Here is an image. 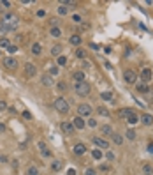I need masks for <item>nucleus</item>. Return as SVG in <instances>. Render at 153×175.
<instances>
[{"mask_svg":"<svg viewBox=\"0 0 153 175\" xmlns=\"http://www.w3.org/2000/svg\"><path fill=\"white\" fill-rule=\"evenodd\" d=\"M81 35H78V34H74V35H70V39H69V42L72 44V46H79L81 44Z\"/></svg>","mask_w":153,"mask_h":175,"instance_id":"obj_19","label":"nucleus"},{"mask_svg":"<svg viewBox=\"0 0 153 175\" xmlns=\"http://www.w3.org/2000/svg\"><path fill=\"white\" fill-rule=\"evenodd\" d=\"M72 78H74V81L76 83H81V81H85V71H76L74 74H72Z\"/></svg>","mask_w":153,"mask_h":175,"instance_id":"obj_17","label":"nucleus"},{"mask_svg":"<svg viewBox=\"0 0 153 175\" xmlns=\"http://www.w3.org/2000/svg\"><path fill=\"white\" fill-rule=\"evenodd\" d=\"M97 113H99V115H102V117H111L109 110H107V108H104V106H99V108H97Z\"/></svg>","mask_w":153,"mask_h":175,"instance_id":"obj_22","label":"nucleus"},{"mask_svg":"<svg viewBox=\"0 0 153 175\" xmlns=\"http://www.w3.org/2000/svg\"><path fill=\"white\" fill-rule=\"evenodd\" d=\"M4 67H5L7 71H16V69H18V60H16L14 57H5V58H4Z\"/></svg>","mask_w":153,"mask_h":175,"instance_id":"obj_4","label":"nucleus"},{"mask_svg":"<svg viewBox=\"0 0 153 175\" xmlns=\"http://www.w3.org/2000/svg\"><path fill=\"white\" fill-rule=\"evenodd\" d=\"M123 80H125V83H136L137 81V73L136 71H132V69H125V73H123Z\"/></svg>","mask_w":153,"mask_h":175,"instance_id":"obj_5","label":"nucleus"},{"mask_svg":"<svg viewBox=\"0 0 153 175\" xmlns=\"http://www.w3.org/2000/svg\"><path fill=\"white\" fill-rule=\"evenodd\" d=\"M100 97L104 101H113V92H100Z\"/></svg>","mask_w":153,"mask_h":175,"instance_id":"obj_28","label":"nucleus"},{"mask_svg":"<svg viewBox=\"0 0 153 175\" xmlns=\"http://www.w3.org/2000/svg\"><path fill=\"white\" fill-rule=\"evenodd\" d=\"M92 112H93V110H92V106H90V104H86V103L78 104V115H79V117H83V119H85V117H90V115H92Z\"/></svg>","mask_w":153,"mask_h":175,"instance_id":"obj_3","label":"nucleus"},{"mask_svg":"<svg viewBox=\"0 0 153 175\" xmlns=\"http://www.w3.org/2000/svg\"><path fill=\"white\" fill-rule=\"evenodd\" d=\"M76 57H78V58H85V57H86V51L81 50V48H78V50H76Z\"/></svg>","mask_w":153,"mask_h":175,"instance_id":"obj_35","label":"nucleus"},{"mask_svg":"<svg viewBox=\"0 0 153 175\" xmlns=\"http://www.w3.org/2000/svg\"><path fill=\"white\" fill-rule=\"evenodd\" d=\"M58 89H60V90H65V89H67V85H65V83H58Z\"/></svg>","mask_w":153,"mask_h":175,"instance_id":"obj_47","label":"nucleus"},{"mask_svg":"<svg viewBox=\"0 0 153 175\" xmlns=\"http://www.w3.org/2000/svg\"><path fill=\"white\" fill-rule=\"evenodd\" d=\"M58 14H60V16H65V14H69V7L62 4V5L58 7Z\"/></svg>","mask_w":153,"mask_h":175,"instance_id":"obj_27","label":"nucleus"},{"mask_svg":"<svg viewBox=\"0 0 153 175\" xmlns=\"http://www.w3.org/2000/svg\"><path fill=\"white\" fill-rule=\"evenodd\" d=\"M72 21L74 23H81L83 21V16L81 14H72Z\"/></svg>","mask_w":153,"mask_h":175,"instance_id":"obj_37","label":"nucleus"},{"mask_svg":"<svg viewBox=\"0 0 153 175\" xmlns=\"http://www.w3.org/2000/svg\"><path fill=\"white\" fill-rule=\"evenodd\" d=\"M134 110H130V108H123V110H120V117H123V119H127V115H130Z\"/></svg>","mask_w":153,"mask_h":175,"instance_id":"obj_29","label":"nucleus"},{"mask_svg":"<svg viewBox=\"0 0 153 175\" xmlns=\"http://www.w3.org/2000/svg\"><path fill=\"white\" fill-rule=\"evenodd\" d=\"M49 35H51V37H60V35H62V30H60L58 27H53V28L49 30Z\"/></svg>","mask_w":153,"mask_h":175,"instance_id":"obj_23","label":"nucleus"},{"mask_svg":"<svg viewBox=\"0 0 153 175\" xmlns=\"http://www.w3.org/2000/svg\"><path fill=\"white\" fill-rule=\"evenodd\" d=\"M26 175H39V170H37V166H28V170H26Z\"/></svg>","mask_w":153,"mask_h":175,"instance_id":"obj_33","label":"nucleus"},{"mask_svg":"<svg viewBox=\"0 0 153 175\" xmlns=\"http://www.w3.org/2000/svg\"><path fill=\"white\" fill-rule=\"evenodd\" d=\"M92 156H93V159L100 161V159H102V151H100V149H93V151H92Z\"/></svg>","mask_w":153,"mask_h":175,"instance_id":"obj_24","label":"nucleus"},{"mask_svg":"<svg viewBox=\"0 0 153 175\" xmlns=\"http://www.w3.org/2000/svg\"><path fill=\"white\" fill-rule=\"evenodd\" d=\"M7 7H11V2H7V0H0V12H4Z\"/></svg>","mask_w":153,"mask_h":175,"instance_id":"obj_31","label":"nucleus"},{"mask_svg":"<svg viewBox=\"0 0 153 175\" xmlns=\"http://www.w3.org/2000/svg\"><path fill=\"white\" fill-rule=\"evenodd\" d=\"M51 55H53V57H62V46H60V44L53 46V48H51Z\"/></svg>","mask_w":153,"mask_h":175,"instance_id":"obj_21","label":"nucleus"},{"mask_svg":"<svg viewBox=\"0 0 153 175\" xmlns=\"http://www.w3.org/2000/svg\"><path fill=\"white\" fill-rule=\"evenodd\" d=\"M9 46H11L9 39H7V37H2V39H0V48H5V50H7Z\"/></svg>","mask_w":153,"mask_h":175,"instance_id":"obj_30","label":"nucleus"},{"mask_svg":"<svg viewBox=\"0 0 153 175\" xmlns=\"http://www.w3.org/2000/svg\"><path fill=\"white\" fill-rule=\"evenodd\" d=\"M60 129H62V133H63V135H67V136L74 135V131H76V127H74V126H72V122H69V120L62 122V124H60Z\"/></svg>","mask_w":153,"mask_h":175,"instance_id":"obj_6","label":"nucleus"},{"mask_svg":"<svg viewBox=\"0 0 153 175\" xmlns=\"http://www.w3.org/2000/svg\"><path fill=\"white\" fill-rule=\"evenodd\" d=\"M148 152H150V154H153V143H150V145H148Z\"/></svg>","mask_w":153,"mask_h":175,"instance_id":"obj_51","label":"nucleus"},{"mask_svg":"<svg viewBox=\"0 0 153 175\" xmlns=\"http://www.w3.org/2000/svg\"><path fill=\"white\" fill-rule=\"evenodd\" d=\"M62 166H63L62 161H53V163H51V170H53V172H60Z\"/></svg>","mask_w":153,"mask_h":175,"instance_id":"obj_25","label":"nucleus"},{"mask_svg":"<svg viewBox=\"0 0 153 175\" xmlns=\"http://www.w3.org/2000/svg\"><path fill=\"white\" fill-rule=\"evenodd\" d=\"M90 127H97V119H93V117H88V122H86Z\"/></svg>","mask_w":153,"mask_h":175,"instance_id":"obj_36","label":"nucleus"},{"mask_svg":"<svg viewBox=\"0 0 153 175\" xmlns=\"http://www.w3.org/2000/svg\"><path fill=\"white\" fill-rule=\"evenodd\" d=\"M53 106H55L60 113H67V112H69V101H67L65 97H56Z\"/></svg>","mask_w":153,"mask_h":175,"instance_id":"obj_2","label":"nucleus"},{"mask_svg":"<svg viewBox=\"0 0 153 175\" xmlns=\"http://www.w3.org/2000/svg\"><path fill=\"white\" fill-rule=\"evenodd\" d=\"M127 122H129V124H132V126H134V124H137V122H139V115H137L136 112H132L130 115H127Z\"/></svg>","mask_w":153,"mask_h":175,"instance_id":"obj_18","label":"nucleus"},{"mask_svg":"<svg viewBox=\"0 0 153 175\" xmlns=\"http://www.w3.org/2000/svg\"><path fill=\"white\" fill-rule=\"evenodd\" d=\"M41 51H42V44L41 42H33L32 44V53L33 55H41Z\"/></svg>","mask_w":153,"mask_h":175,"instance_id":"obj_20","label":"nucleus"},{"mask_svg":"<svg viewBox=\"0 0 153 175\" xmlns=\"http://www.w3.org/2000/svg\"><path fill=\"white\" fill-rule=\"evenodd\" d=\"M58 21H60L58 18H51V19H49V23H51V28H53V27H56V25H58Z\"/></svg>","mask_w":153,"mask_h":175,"instance_id":"obj_43","label":"nucleus"},{"mask_svg":"<svg viewBox=\"0 0 153 175\" xmlns=\"http://www.w3.org/2000/svg\"><path fill=\"white\" fill-rule=\"evenodd\" d=\"M139 120H141L144 126H152V124H153V117L150 115V113H144V115H141V117H139Z\"/></svg>","mask_w":153,"mask_h":175,"instance_id":"obj_16","label":"nucleus"},{"mask_svg":"<svg viewBox=\"0 0 153 175\" xmlns=\"http://www.w3.org/2000/svg\"><path fill=\"white\" fill-rule=\"evenodd\" d=\"M85 175H97V170H95V168H86V170H85Z\"/></svg>","mask_w":153,"mask_h":175,"instance_id":"obj_41","label":"nucleus"},{"mask_svg":"<svg viewBox=\"0 0 153 175\" xmlns=\"http://www.w3.org/2000/svg\"><path fill=\"white\" fill-rule=\"evenodd\" d=\"M67 175H76V170H74V168H70V170L67 172Z\"/></svg>","mask_w":153,"mask_h":175,"instance_id":"obj_49","label":"nucleus"},{"mask_svg":"<svg viewBox=\"0 0 153 175\" xmlns=\"http://www.w3.org/2000/svg\"><path fill=\"white\" fill-rule=\"evenodd\" d=\"M72 151H74L76 156H85V154H86V145H85V143H76Z\"/></svg>","mask_w":153,"mask_h":175,"instance_id":"obj_11","label":"nucleus"},{"mask_svg":"<svg viewBox=\"0 0 153 175\" xmlns=\"http://www.w3.org/2000/svg\"><path fill=\"white\" fill-rule=\"evenodd\" d=\"M58 73H60L58 66H53V67H49V76H58Z\"/></svg>","mask_w":153,"mask_h":175,"instance_id":"obj_32","label":"nucleus"},{"mask_svg":"<svg viewBox=\"0 0 153 175\" xmlns=\"http://www.w3.org/2000/svg\"><path fill=\"white\" fill-rule=\"evenodd\" d=\"M92 142L95 143V147H97V149H109V142H107V140H104V138L93 136V138H92Z\"/></svg>","mask_w":153,"mask_h":175,"instance_id":"obj_8","label":"nucleus"},{"mask_svg":"<svg viewBox=\"0 0 153 175\" xmlns=\"http://www.w3.org/2000/svg\"><path fill=\"white\" fill-rule=\"evenodd\" d=\"M23 117H25V119H30L32 115H30V112H23Z\"/></svg>","mask_w":153,"mask_h":175,"instance_id":"obj_48","label":"nucleus"},{"mask_svg":"<svg viewBox=\"0 0 153 175\" xmlns=\"http://www.w3.org/2000/svg\"><path fill=\"white\" fill-rule=\"evenodd\" d=\"M70 122H72V126H74L76 129H85V126H86L85 119H83V117H79V115H78V117H74Z\"/></svg>","mask_w":153,"mask_h":175,"instance_id":"obj_10","label":"nucleus"},{"mask_svg":"<svg viewBox=\"0 0 153 175\" xmlns=\"http://www.w3.org/2000/svg\"><path fill=\"white\" fill-rule=\"evenodd\" d=\"M37 16H39V18H44V16H46V11H44V9H39V11H37Z\"/></svg>","mask_w":153,"mask_h":175,"instance_id":"obj_45","label":"nucleus"},{"mask_svg":"<svg viewBox=\"0 0 153 175\" xmlns=\"http://www.w3.org/2000/svg\"><path fill=\"white\" fill-rule=\"evenodd\" d=\"M7 51H9V53L12 55V53H16V51H18V46H16V44H11V46L7 48Z\"/></svg>","mask_w":153,"mask_h":175,"instance_id":"obj_39","label":"nucleus"},{"mask_svg":"<svg viewBox=\"0 0 153 175\" xmlns=\"http://www.w3.org/2000/svg\"><path fill=\"white\" fill-rule=\"evenodd\" d=\"M7 110V103L5 101H0V112H5Z\"/></svg>","mask_w":153,"mask_h":175,"instance_id":"obj_44","label":"nucleus"},{"mask_svg":"<svg viewBox=\"0 0 153 175\" xmlns=\"http://www.w3.org/2000/svg\"><path fill=\"white\" fill-rule=\"evenodd\" d=\"M39 151H41V154H42V158H51V152H49V149L46 147V143H42V142H39Z\"/></svg>","mask_w":153,"mask_h":175,"instance_id":"obj_15","label":"nucleus"},{"mask_svg":"<svg viewBox=\"0 0 153 175\" xmlns=\"http://www.w3.org/2000/svg\"><path fill=\"white\" fill-rule=\"evenodd\" d=\"M136 90H137V92H141V94H148V92H150V87H148L146 83L139 81V83H136Z\"/></svg>","mask_w":153,"mask_h":175,"instance_id":"obj_13","label":"nucleus"},{"mask_svg":"<svg viewBox=\"0 0 153 175\" xmlns=\"http://www.w3.org/2000/svg\"><path fill=\"white\" fill-rule=\"evenodd\" d=\"M127 138H129V140H136V131H134V129H129V131H127Z\"/></svg>","mask_w":153,"mask_h":175,"instance_id":"obj_38","label":"nucleus"},{"mask_svg":"<svg viewBox=\"0 0 153 175\" xmlns=\"http://www.w3.org/2000/svg\"><path fill=\"white\" fill-rule=\"evenodd\" d=\"M106 159H107V161H115V154H113L111 151H107V152H106Z\"/></svg>","mask_w":153,"mask_h":175,"instance_id":"obj_40","label":"nucleus"},{"mask_svg":"<svg viewBox=\"0 0 153 175\" xmlns=\"http://www.w3.org/2000/svg\"><path fill=\"white\" fill-rule=\"evenodd\" d=\"M113 142H115L116 145H122V143H123V136L118 135V133H115V135H113Z\"/></svg>","mask_w":153,"mask_h":175,"instance_id":"obj_26","label":"nucleus"},{"mask_svg":"<svg viewBox=\"0 0 153 175\" xmlns=\"http://www.w3.org/2000/svg\"><path fill=\"white\" fill-rule=\"evenodd\" d=\"M0 30H2V32H5V30H9V28H7V25H5V23H4L2 19H0Z\"/></svg>","mask_w":153,"mask_h":175,"instance_id":"obj_46","label":"nucleus"},{"mask_svg":"<svg viewBox=\"0 0 153 175\" xmlns=\"http://www.w3.org/2000/svg\"><path fill=\"white\" fill-rule=\"evenodd\" d=\"M152 78H153V71L150 67H143L141 69V81L148 83V81H152Z\"/></svg>","mask_w":153,"mask_h":175,"instance_id":"obj_7","label":"nucleus"},{"mask_svg":"<svg viewBox=\"0 0 153 175\" xmlns=\"http://www.w3.org/2000/svg\"><path fill=\"white\" fill-rule=\"evenodd\" d=\"M90 48H92V50H99V46H97L95 42H92V44H90Z\"/></svg>","mask_w":153,"mask_h":175,"instance_id":"obj_50","label":"nucleus"},{"mask_svg":"<svg viewBox=\"0 0 153 175\" xmlns=\"http://www.w3.org/2000/svg\"><path fill=\"white\" fill-rule=\"evenodd\" d=\"M35 74H37V67H35L33 64H30V62L25 64V76H26V78H33Z\"/></svg>","mask_w":153,"mask_h":175,"instance_id":"obj_9","label":"nucleus"},{"mask_svg":"<svg viewBox=\"0 0 153 175\" xmlns=\"http://www.w3.org/2000/svg\"><path fill=\"white\" fill-rule=\"evenodd\" d=\"M4 131H5V126H4V124H0V133H4Z\"/></svg>","mask_w":153,"mask_h":175,"instance_id":"obj_52","label":"nucleus"},{"mask_svg":"<svg viewBox=\"0 0 153 175\" xmlns=\"http://www.w3.org/2000/svg\"><path fill=\"white\" fill-rule=\"evenodd\" d=\"M0 57H2V50H0Z\"/></svg>","mask_w":153,"mask_h":175,"instance_id":"obj_53","label":"nucleus"},{"mask_svg":"<svg viewBox=\"0 0 153 175\" xmlns=\"http://www.w3.org/2000/svg\"><path fill=\"white\" fill-rule=\"evenodd\" d=\"M100 133H102L104 136H107V138H113V135H115V131H113L111 126H102V127H100Z\"/></svg>","mask_w":153,"mask_h":175,"instance_id":"obj_14","label":"nucleus"},{"mask_svg":"<svg viewBox=\"0 0 153 175\" xmlns=\"http://www.w3.org/2000/svg\"><path fill=\"white\" fill-rule=\"evenodd\" d=\"M58 66H67V58L65 57H58Z\"/></svg>","mask_w":153,"mask_h":175,"instance_id":"obj_42","label":"nucleus"},{"mask_svg":"<svg viewBox=\"0 0 153 175\" xmlns=\"http://www.w3.org/2000/svg\"><path fill=\"white\" fill-rule=\"evenodd\" d=\"M74 92H76L78 96H88V94L92 92V87H90V83H86V81L74 83Z\"/></svg>","mask_w":153,"mask_h":175,"instance_id":"obj_1","label":"nucleus"},{"mask_svg":"<svg viewBox=\"0 0 153 175\" xmlns=\"http://www.w3.org/2000/svg\"><path fill=\"white\" fill-rule=\"evenodd\" d=\"M41 83H42V85H46V87H53V85H55V80H53V76L44 74V76L41 78Z\"/></svg>","mask_w":153,"mask_h":175,"instance_id":"obj_12","label":"nucleus"},{"mask_svg":"<svg viewBox=\"0 0 153 175\" xmlns=\"http://www.w3.org/2000/svg\"><path fill=\"white\" fill-rule=\"evenodd\" d=\"M143 174L144 175H153V168L150 166V165H144V166H143Z\"/></svg>","mask_w":153,"mask_h":175,"instance_id":"obj_34","label":"nucleus"}]
</instances>
